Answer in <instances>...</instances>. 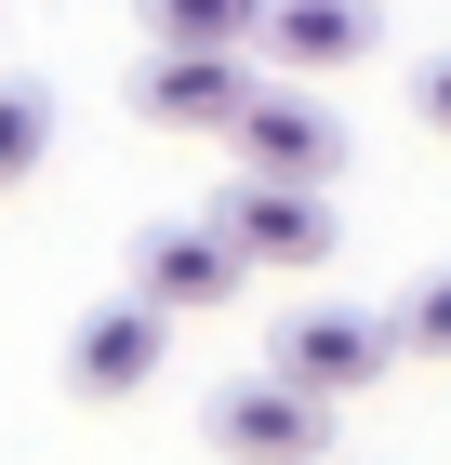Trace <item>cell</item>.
<instances>
[{"instance_id":"1","label":"cell","mask_w":451,"mask_h":465,"mask_svg":"<svg viewBox=\"0 0 451 465\" xmlns=\"http://www.w3.org/2000/svg\"><path fill=\"white\" fill-rule=\"evenodd\" d=\"M200 226L240 252V266H292V280H306V266H332V240H346V226H332V200H319V186H292V173H240Z\"/></svg>"},{"instance_id":"2","label":"cell","mask_w":451,"mask_h":465,"mask_svg":"<svg viewBox=\"0 0 451 465\" xmlns=\"http://www.w3.org/2000/svg\"><path fill=\"white\" fill-rule=\"evenodd\" d=\"M212 452L226 465H319L332 452V399L292 386V372H240V386H212Z\"/></svg>"},{"instance_id":"3","label":"cell","mask_w":451,"mask_h":465,"mask_svg":"<svg viewBox=\"0 0 451 465\" xmlns=\"http://www.w3.org/2000/svg\"><path fill=\"white\" fill-rule=\"evenodd\" d=\"M226 146H240V173H292V186L346 173V120L319 107L306 80H252L240 107H226Z\"/></svg>"},{"instance_id":"4","label":"cell","mask_w":451,"mask_h":465,"mask_svg":"<svg viewBox=\"0 0 451 465\" xmlns=\"http://www.w3.org/2000/svg\"><path fill=\"white\" fill-rule=\"evenodd\" d=\"M266 372H292V386H319V399H358L372 372H398V332H385L372 306H306V320L266 346Z\"/></svg>"},{"instance_id":"5","label":"cell","mask_w":451,"mask_h":465,"mask_svg":"<svg viewBox=\"0 0 451 465\" xmlns=\"http://www.w3.org/2000/svg\"><path fill=\"white\" fill-rule=\"evenodd\" d=\"M372 40H385L372 0H252V54H266L279 80H332V67H358Z\"/></svg>"},{"instance_id":"6","label":"cell","mask_w":451,"mask_h":465,"mask_svg":"<svg viewBox=\"0 0 451 465\" xmlns=\"http://www.w3.org/2000/svg\"><path fill=\"white\" fill-rule=\"evenodd\" d=\"M240 280L252 266L212 240V226H133V306H160V320H212Z\"/></svg>"},{"instance_id":"7","label":"cell","mask_w":451,"mask_h":465,"mask_svg":"<svg viewBox=\"0 0 451 465\" xmlns=\"http://www.w3.org/2000/svg\"><path fill=\"white\" fill-rule=\"evenodd\" d=\"M160 359H173V320L120 292V306H93V320L67 332V399H146Z\"/></svg>"},{"instance_id":"8","label":"cell","mask_w":451,"mask_h":465,"mask_svg":"<svg viewBox=\"0 0 451 465\" xmlns=\"http://www.w3.org/2000/svg\"><path fill=\"white\" fill-rule=\"evenodd\" d=\"M252 94V54H146L133 67V120H160V134H226V107Z\"/></svg>"},{"instance_id":"9","label":"cell","mask_w":451,"mask_h":465,"mask_svg":"<svg viewBox=\"0 0 451 465\" xmlns=\"http://www.w3.org/2000/svg\"><path fill=\"white\" fill-rule=\"evenodd\" d=\"M54 120H67V107H54V80H0V200L54 160Z\"/></svg>"},{"instance_id":"10","label":"cell","mask_w":451,"mask_h":465,"mask_svg":"<svg viewBox=\"0 0 451 465\" xmlns=\"http://www.w3.org/2000/svg\"><path fill=\"white\" fill-rule=\"evenodd\" d=\"M133 14L173 54H252V0H133Z\"/></svg>"},{"instance_id":"11","label":"cell","mask_w":451,"mask_h":465,"mask_svg":"<svg viewBox=\"0 0 451 465\" xmlns=\"http://www.w3.org/2000/svg\"><path fill=\"white\" fill-rule=\"evenodd\" d=\"M385 332H398V359H451V266H425V280L385 306Z\"/></svg>"},{"instance_id":"12","label":"cell","mask_w":451,"mask_h":465,"mask_svg":"<svg viewBox=\"0 0 451 465\" xmlns=\"http://www.w3.org/2000/svg\"><path fill=\"white\" fill-rule=\"evenodd\" d=\"M412 120H438V134H451V54H425V67H412Z\"/></svg>"},{"instance_id":"13","label":"cell","mask_w":451,"mask_h":465,"mask_svg":"<svg viewBox=\"0 0 451 465\" xmlns=\"http://www.w3.org/2000/svg\"><path fill=\"white\" fill-rule=\"evenodd\" d=\"M319 465H332V452H319Z\"/></svg>"}]
</instances>
